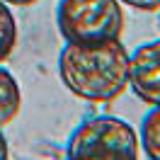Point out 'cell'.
<instances>
[{"label": "cell", "mask_w": 160, "mask_h": 160, "mask_svg": "<svg viewBox=\"0 0 160 160\" xmlns=\"http://www.w3.org/2000/svg\"><path fill=\"white\" fill-rule=\"evenodd\" d=\"M10 150H8V138H5V131L0 126V160H8Z\"/></svg>", "instance_id": "9"}, {"label": "cell", "mask_w": 160, "mask_h": 160, "mask_svg": "<svg viewBox=\"0 0 160 160\" xmlns=\"http://www.w3.org/2000/svg\"><path fill=\"white\" fill-rule=\"evenodd\" d=\"M119 0H61L56 10V27L63 41L97 44L121 39L124 10Z\"/></svg>", "instance_id": "3"}, {"label": "cell", "mask_w": 160, "mask_h": 160, "mask_svg": "<svg viewBox=\"0 0 160 160\" xmlns=\"http://www.w3.org/2000/svg\"><path fill=\"white\" fill-rule=\"evenodd\" d=\"M2 2H8L10 8H27V5H34L39 0H2Z\"/></svg>", "instance_id": "10"}, {"label": "cell", "mask_w": 160, "mask_h": 160, "mask_svg": "<svg viewBox=\"0 0 160 160\" xmlns=\"http://www.w3.org/2000/svg\"><path fill=\"white\" fill-rule=\"evenodd\" d=\"M17 44V20L10 5L0 0V63L8 58Z\"/></svg>", "instance_id": "7"}, {"label": "cell", "mask_w": 160, "mask_h": 160, "mask_svg": "<svg viewBox=\"0 0 160 160\" xmlns=\"http://www.w3.org/2000/svg\"><path fill=\"white\" fill-rule=\"evenodd\" d=\"M58 78L78 100L114 102L129 90V51L121 39L97 44L66 41L58 53Z\"/></svg>", "instance_id": "1"}, {"label": "cell", "mask_w": 160, "mask_h": 160, "mask_svg": "<svg viewBox=\"0 0 160 160\" xmlns=\"http://www.w3.org/2000/svg\"><path fill=\"white\" fill-rule=\"evenodd\" d=\"M121 5H126L131 10L141 12H160V0H119Z\"/></svg>", "instance_id": "8"}, {"label": "cell", "mask_w": 160, "mask_h": 160, "mask_svg": "<svg viewBox=\"0 0 160 160\" xmlns=\"http://www.w3.org/2000/svg\"><path fill=\"white\" fill-rule=\"evenodd\" d=\"M22 107V90L20 82L15 80L8 68H2L0 63V126L5 129L17 114H20Z\"/></svg>", "instance_id": "5"}, {"label": "cell", "mask_w": 160, "mask_h": 160, "mask_svg": "<svg viewBox=\"0 0 160 160\" xmlns=\"http://www.w3.org/2000/svg\"><path fill=\"white\" fill-rule=\"evenodd\" d=\"M129 90L148 107L160 104V39L146 41L129 53Z\"/></svg>", "instance_id": "4"}, {"label": "cell", "mask_w": 160, "mask_h": 160, "mask_svg": "<svg viewBox=\"0 0 160 160\" xmlns=\"http://www.w3.org/2000/svg\"><path fill=\"white\" fill-rule=\"evenodd\" d=\"M141 150L148 160H160V104L150 107L141 121L138 131Z\"/></svg>", "instance_id": "6"}, {"label": "cell", "mask_w": 160, "mask_h": 160, "mask_svg": "<svg viewBox=\"0 0 160 160\" xmlns=\"http://www.w3.org/2000/svg\"><path fill=\"white\" fill-rule=\"evenodd\" d=\"M63 160H141L138 131L119 117H90L68 136Z\"/></svg>", "instance_id": "2"}]
</instances>
